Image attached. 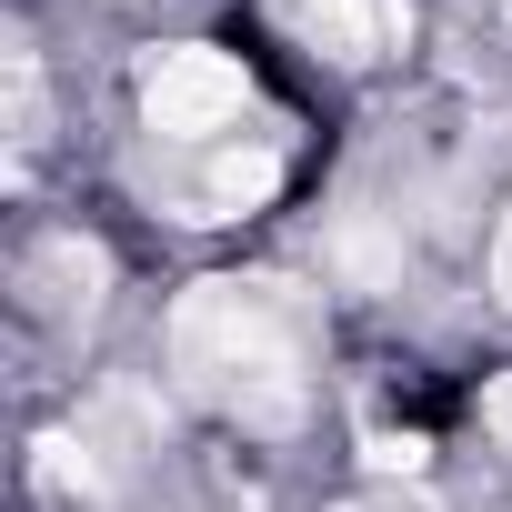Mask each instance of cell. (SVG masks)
Here are the masks:
<instances>
[{
  "instance_id": "obj_1",
  "label": "cell",
  "mask_w": 512,
  "mask_h": 512,
  "mask_svg": "<svg viewBox=\"0 0 512 512\" xmlns=\"http://www.w3.org/2000/svg\"><path fill=\"white\" fill-rule=\"evenodd\" d=\"M312 352H322V312L302 282L272 272H221L191 282L171 312V372L191 402H211L241 432H292L312 402Z\"/></svg>"
},
{
  "instance_id": "obj_2",
  "label": "cell",
  "mask_w": 512,
  "mask_h": 512,
  "mask_svg": "<svg viewBox=\"0 0 512 512\" xmlns=\"http://www.w3.org/2000/svg\"><path fill=\"white\" fill-rule=\"evenodd\" d=\"M241 111H251V71H241L231 51H211V41L161 51L151 81H141V121H151L161 141H221Z\"/></svg>"
},
{
  "instance_id": "obj_3",
  "label": "cell",
  "mask_w": 512,
  "mask_h": 512,
  "mask_svg": "<svg viewBox=\"0 0 512 512\" xmlns=\"http://www.w3.org/2000/svg\"><path fill=\"white\" fill-rule=\"evenodd\" d=\"M282 11V31L302 41V51H322V61H372V41H382V11L372 0H272Z\"/></svg>"
},
{
  "instance_id": "obj_4",
  "label": "cell",
  "mask_w": 512,
  "mask_h": 512,
  "mask_svg": "<svg viewBox=\"0 0 512 512\" xmlns=\"http://www.w3.org/2000/svg\"><path fill=\"white\" fill-rule=\"evenodd\" d=\"M282 191V151H262V141H251V151H221L211 171H201V221H231V211H262Z\"/></svg>"
},
{
  "instance_id": "obj_5",
  "label": "cell",
  "mask_w": 512,
  "mask_h": 512,
  "mask_svg": "<svg viewBox=\"0 0 512 512\" xmlns=\"http://www.w3.org/2000/svg\"><path fill=\"white\" fill-rule=\"evenodd\" d=\"M482 432L512 452V372H502V382H482Z\"/></svg>"
},
{
  "instance_id": "obj_6",
  "label": "cell",
  "mask_w": 512,
  "mask_h": 512,
  "mask_svg": "<svg viewBox=\"0 0 512 512\" xmlns=\"http://www.w3.org/2000/svg\"><path fill=\"white\" fill-rule=\"evenodd\" d=\"M492 292L512 302V211H502V231H492Z\"/></svg>"
}]
</instances>
